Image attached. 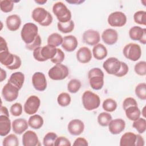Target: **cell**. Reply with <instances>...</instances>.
<instances>
[{"mask_svg": "<svg viewBox=\"0 0 146 146\" xmlns=\"http://www.w3.org/2000/svg\"><path fill=\"white\" fill-rule=\"evenodd\" d=\"M120 146H143L144 140L140 135L128 132L122 135L120 140Z\"/></svg>", "mask_w": 146, "mask_h": 146, "instance_id": "8992f818", "label": "cell"}, {"mask_svg": "<svg viewBox=\"0 0 146 146\" xmlns=\"http://www.w3.org/2000/svg\"><path fill=\"white\" fill-rule=\"evenodd\" d=\"M71 145L70 140L64 136L58 137L54 143L55 146H70Z\"/></svg>", "mask_w": 146, "mask_h": 146, "instance_id": "7dc6e473", "label": "cell"}, {"mask_svg": "<svg viewBox=\"0 0 146 146\" xmlns=\"http://www.w3.org/2000/svg\"><path fill=\"white\" fill-rule=\"evenodd\" d=\"M12 128L13 132L18 135H21L29 127L28 122L22 118L16 119L12 122Z\"/></svg>", "mask_w": 146, "mask_h": 146, "instance_id": "603a6c76", "label": "cell"}, {"mask_svg": "<svg viewBox=\"0 0 146 146\" xmlns=\"http://www.w3.org/2000/svg\"><path fill=\"white\" fill-rule=\"evenodd\" d=\"M124 56L128 59L132 61H137L141 55L140 46L134 43H130L126 44L123 50Z\"/></svg>", "mask_w": 146, "mask_h": 146, "instance_id": "52a82bcc", "label": "cell"}, {"mask_svg": "<svg viewBox=\"0 0 146 146\" xmlns=\"http://www.w3.org/2000/svg\"><path fill=\"white\" fill-rule=\"evenodd\" d=\"M67 129L71 135L78 136L83 132L84 124L83 122L79 119H73L68 124Z\"/></svg>", "mask_w": 146, "mask_h": 146, "instance_id": "e0dca14e", "label": "cell"}, {"mask_svg": "<svg viewBox=\"0 0 146 146\" xmlns=\"http://www.w3.org/2000/svg\"><path fill=\"white\" fill-rule=\"evenodd\" d=\"M38 32V26L31 22L25 23L21 31V36L26 44L31 43L37 36Z\"/></svg>", "mask_w": 146, "mask_h": 146, "instance_id": "3957f363", "label": "cell"}, {"mask_svg": "<svg viewBox=\"0 0 146 146\" xmlns=\"http://www.w3.org/2000/svg\"><path fill=\"white\" fill-rule=\"evenodd\" d=\"M102 38L106 44L112 45L115 44L117 41L118 34L116 30L113 29H107L103 32Z\"/></svg>", "mask_w": 146, "mask_h": 146, "instance_id": "ac0fdd59", "label": "cell"}, {"mask_svg": "<svg viewBox=\"0 0 146 146\" xmlns=\"http://www.w3.org/2000/svg\"><path fill=\"white\" fill-rule=\"evenodd\" d=\"M33 20L42 26H48L52 22V15L45 9L40 7L35 8L31 14Z\"/></svg>", "mask_w": 146, "mask_h": 146, "instance_id": "6da1fadb", "label": "cell"}, {"mask_svg": "<svg viewBox=\"0 0 146 146\" xmlns=\"http://www.w3.org/2000/svg\"><path fill=\"white\" fill-rule=\"evenodd\" d=\"M32 84L34 88L39 91H43L47 87V80L43 72H36L32 76Z\"/></svg>", "mask_w": 146, "mask_h": 146, "instance_id": "5bb4252c", "label": "cell"}, {"mask_svg": "<svg viewBox=\"0 0 146 146\" xmlns=\"http://www.w3.org/2000/svg\"><path fill=\"white\" fill-rule=\"evenodd\" d=\"M9 51V48L7 47V44L5 39L2 36H1L0 40V52Z\"/></svg>", "mask_w": 146, "mask_h": 146, "instance_id": "db71d44e", "label": "cell"}, {"mask_svg": "<svg viewBox=\"0 0 146 146\" xmlns=\"http://www.w3.org/2000/svg\"><path fill=\"white\" fill-rule=\"evenodd\" d=\"M78 44L76 38L72 35H67L63 38L62 43V48L67 52H72L74 51Z\"/></svg>", "mask_w": 146, "mask_h": 146, "instance_id": "ffe728a7", "label": "cell"}, {"mask_svg": "<svg viewBox=\"0 0 146 146\" xmlns=\"http://www.w3.org/2000/svg\"><path fill=\"white\" fill-rule=\"evenodd\" d=\"M74 22L72 20H70V21L64 23H61L58 22L57 23L58 30L64 34L72 32L74 29Z\"/></svg>", "mask_w": 146, "mask_h": 146, "instance_id": "4dcf8cb0", "label": "cell"}, {"mask_svg": "<svg viewBox=\"0 0 146 146\" xmlns=\"http://www.w3.org/2000/svg\"><path fill=\"white\" fill-rule=\"evenodd\" d=\"M64 59V54L60 48H57V52L51 61L54 64H60Z\"/></svg>", "mask_w": 146, "mask_h": 146, "instance_id": "f6af8a7d", "label": "cell"}, {"mask_svg": "<svg viewBox=\"0 0 146 146\" xmlns=\"http://www.w3.org/2000/svg\"><path fill=\"white\" fill-rule=\"evenodd\" d=\"M42 47H39L36 48L34 50H33V56L34 59L39 62H44L45 60L44 59L42 58L40 53V50H41Z\"/></svg>", "mask_w": 146, "mask_h": 146, "instance_id": "816d5d0a", "label": "cell"}, {"mask_svg": "<svg viewBox=\"0 0 146 146\" xmlns=\"http://www.w3.org/2000/svg\"><path fill=\"white\" fill-rule=\"evenodd\" d=\"M112 120V116L108 112H103L98 116V122L99 124L102 127H107L110 122Z\"/></svg>", "mask_w": 146, "mask_h": 146, "instance_id": "d6a6232c", "label": "cell"}, {"mask_svg": "<svg viewBox=\"0 0 146 146\" xmlns=\"http://www.w3.org/2000/svg\"><path fill=\"white\" fill-rule=\"evenodd\" d=\"M14 59V54L9 51L0 52V62L3 66L7 67L11 64Z\"/></svg>", "mask_w": 146, "mask_h": 146, "instance_id": "f546056e", "label": "cell"}, {"mask_svg": "<svg viewBox=\"0 0 146 146\" xmlns=\"http://www.w3.org/2000/svg\"><path fill=\"white\" fill-rule=\"evenodd\" d=\"M52 12L59 22L64 23L71 20V13L62 2H57L52 6Z\"/></svg>", "mask_w": 146, "mask_h": 146, "instance_id": "5b68a950", "label": "cell"}, {"mask_svg": "<svg viewBox=\"0 0 146 146\" xmlns=\"http://www.w3.org/2000/svg\"><path fill=\"white\" fill-rule=\"evenodd\" d=\"M62 36L56 33L50 34L47 38V44L53 46L54 47H58L62 44L63 42Z\"/></svg>", "mask_w": 146, "mask_h": 146, "instance_id": "1f68e13d", "label": "cell"}, {"mask_svg": "<svg viewBox=\"0 0 146 146\" xmlns=\"http://www.w3.org/2000/svg\"><path fill=\"white\" fill-rule=\"evenodd\" d=\"M135 72L140 76L146 75V62L145 61H140L136 63L134 67Z\"/></svg>", "mask_w": 146, "mask_h": 146, "instance_id": "7bdbcfd3", "label": "cell"}, {"mask_svg": "<svg viewBox=\"0 0 146 146\" xmlns=\"http://www.w3.org/2000/svg\"><path fill=\"white\" fill-rule=\"evenodd\" d=\"M2 145L3 146H18L19 140L15 135L10 134L3 139Z\"/></svg>", "mask_w": 146, "mask_h": 146, "instance_id": "d590c367", "label": "cell"}, {"mask_svg": "<svg viewBox=\"0 0 146 146\" xmlns=\"http://www.w3.org/2000/svg\"><path fill=\"white\" fill-rule=\"evenodd\" d=\"M89 83L95 90H99L104 85V73L99 68H93L88 72Z\"/></svg>", "mask_w": 146, "mask_h": 146, "instance_id": "7a4b0ae2", "label": "cell"}, {"mask_svg": "<svg viewBox=\"0 0 146 146\" xmlns=\"http://www.w3.org/2000/svg\"><path fill=\"white\" fill-rule=\"evenodd\" d=\"M145 107H144V108H143V112H142V114H143V115L144 116V117H145V112H144V111H145Z\"/></svg>", "mask_w": 146, "mask_h": 146, "instance_id": "91938a15", "label": "cell"}, {"mask_svg": "<svg viewBox=\"0 0 146 146\" xmlns=\"http://www.w3.org/2000/svg\"><path fill=\"white\" fill-rule=\"evenodd\" d=\"M133 106H137V103L136 100L133 98H131V97L127 98L123 101V108L124 110H125L129 107Z\"/></svg>", "mask_w": 146, "mask_h": 146, "instance_id": "681fc988", "label": "cell"}, {"mask_svg": "<svg viewBox=\"0 0 146 146\" xmlns=\"http://www.w3.org/2000/svg\"><path fill=\"white\" fill-rule=\"evenodd\" d=\"M25 81V75L22 72H15L13 73L8 80V82L10 83L19 90L21 89L23 86Z\"/></svg>", "mask_w": 146, "mask_h": 146, "instance_id": "d4e9b609", "label": "cell"}, {"mask_svg": "<svg viewBox=\"0 0 146 146\" xmlns=\"http://www.w3.org/2000/svg\"><path fill=\"white\" fill-rule=\"evenodd\" d=\"M42 44V39L39 35H38L35 40L30 44H26V48L29 50H34L36 48L40 47Z\"/></svg>", "mask_w": 146, "mask_h": 146, "instance_id": "bcb514c9", "label": "cell"}, {"mask_svg": "<svg viewBox=\"0 0 146 146\" xmlns=\"http://www.w3.org/2000/svg\"><path fill=\"white\" fill-rule=\"evenodd\" d=\"M11 121L9 116L6 115H0V135L1 136H6L11 130Z\"/></svg>", "mask_w": 146, "mask_h": 146, "instance_id": "cb8c5ba5", "label": "cell"}, {"mask_svg": "<svg viewBox=\"0 0 146 146\" xmlns=\"http://www.w3.org/2000/svg\"><path fill=\"white\" fill-rule=\"evenodd\" d=\"M57 52V48L51 45L47 44L42 47L40 53L42 58L45 61L48 59H51L54 58Z\"/></svg>", "mask_w": 146, "mask_h": 146, "instance_id": "4316f807", "label": "cell"}, {"mask_svg": "<svg viewBox=\"0 0 146 146\" xmlns=\"http://www.w3.org/2000/svg\"><path fill=\"white\" fill-rule=\"evenodd\" d=\"M82 99L83 107L87 111H92L96 109L100 104L99 96L89 90L83 94Z\"/></svg>", "mask_w": 146, "mask_h": 146, "instance_id": "277c9868", "label": "cell"}, {"mask_svg": "<svg viewBox=\"0 0 146 146\" xmlns=\"http://www.w3.org/2000/svg\"><path fill=\"white\" fill-rule=\"evenodd\" d=\"M67 3L72 4V5H80L84 2V1L82 0H66V1Z\"/></svg>", "mask_w": 146, "mask_h": 146, "instance_id": "6f0895ef", "label": "cell"}, {"mask_svg": "<svg viewBox=\"0 0 146 146\" xmlns=\"http://www.w3.org/2000/svg\"><path fill=\"white\" fill-rule=\"evenodd\" d=\"M7 76L6 72L5 70H4L3 68H1V74H0V82H3Z\"/></svg>", "mask_w": 146, "mask_h": 146, "instance_id": "11a10c76", "label": "cell"}, {"mask_svg": "<svg viewBox=\"0 0 146 146\" xmlns=\"http://www.w3.org/2000/svg\"><path fill=\"white\" fill-rule=\"evenodd\" d=\"M44 121L43 117L39 115H33L31 116H30L28 120V124L29 125L35 129H38L40 128L43 124Z\"/></svg>", "mask_w": 146, "mask_h": 146, "instance_id": "83f0119b", "label": "cell"}, {"mask_svg": "<svg viewBox=\"0 0 146 146\" xmlns=\"http://www.w3.org/2000/svg\"><path fill=\"white\" fill-rule=\"evenodd\" d=\"M125 111L127 117L132 121H135L140 117L141 111L137 106H131L127 108Z\"/></svg>", "mask_w": 146, "mask_h": 146, "instance_id": "f1b7e54d", "label": "cell"}, {"mask_svg": "<svg viewBox=\"0 0 146 146\" xmlns=\"http://www.w3.org/2000/svg\"><path fill=\"white\" fill-rule=\"evenodd\" d=\"M102 107L103 110L108 112L114 111L117 108V103L116 101L111 98H108L104 100Z\"/></svg>", "mask_w": 146, "mask_h": 146, "instance_id": "836d02e7", "label": "cell"}, {"mask_svg": "<svg viewBox=\"0 0 146 146\" xmlns=\"http://www.w3.org/2000/svg\"><path fill=\"white\" fill-rule=\"evenodd\" d=\"M76 59L81 63H87L92 59L90 49L87 47H80L76 52Z\"/></svg>", "mask_w": 146, "mask_h": 146, "instance_id": "7402d4cb", "label": "cell"}, {"mask_svg": "<svg viewBox=\"0 0 146 146\" xmlns=\"http://www.w3.org/2000/svg\"><path fill=\"white\" fill-rule=\"evenodd\" d=\"M58 137L57 135L53 132H50L47 133L43 137V144L44 146H52L54 145V143L56 139Z\"/></svg>", "mask_w": 146, "mask_h": 146, "instance_id": "ab89813d", "label": "cell"}, {"mask_svg": "<svg viewBox=\"0 0 146 146\" xmlns=\"http://www.w3.org/2000/svg\"><path fill=\"white\" fill-rule=\"evenodd\" d=\"M35 2L39 5H43L47 2L46 0H35Z\"/></svg>", "mask_w": 146, "mask_h": 146, "instance_id": "680465c9", "label": "cell"}, {"mask_svg": "<svg viewBox=\"0 0 146 146\" xmlns=\"http://www.w3.org/2000/svg\"><path fill=\"white\" fill-rule=\"evenodd\" d=\"M21 64H22V62H21V58L17 55L14 54V59L13 63L6 67L10 70H14L19 68L21 67Z\"/></svg>", "mask_w": 146, "mask_h": 146, "instance_id": "c3c4849f", "label": "cell"}, {"mask_svg": "<svg viewBox=\"0 0 146 146\" xmlns=\"http://www.w3.org/2000/svg\"><path fill=\"white\" fill-rule=\"evenodd\" d=\"M88 145L87 140L83 137L77 138L73 143L74 146H87Z\"/></svg>", "mask_w": 146, "mask_h": 146, "instance_id": "f5cc1de1", "label": "cell"}, {"mask_svg": "<svg viewBox=\"0 0 146 146\" xmlns=\"http://www.w3.org/2000/svg\"><path fill=\"white\" fill-rule=\"evenodd\" d=\"M19 89L11 84L7 82L3 87L2 90V95L3 99L8 102H11L16 100L18 96Z\"/></svg>", "mask_w": 146, "mask_h": 146, "instance_id": "9c48e42d", "label": "cell"}, {"mask_svg": "<svg viewBox=\"0 0 146 146\" xmlns=\"http://www.w3.org/2000/svg\"><path fill=\"white\" fill-rule=\"evenodd\" d=\"M22 144L24 146H40L38 136L36 133L32 131L25 132L22 136Z\"/></svg>", "mask_w": 146, "mask_h": 146, "instance_id": "2e32d148", "label": "cell"}, {"mask_svg": "<svg viewBox=\"0 0 146 146\" xmlns=\"http://www.w3.org/2000/svg\"><path fill=\"white\" fill-rule=\"evenodd\" d=\"M40 104V99L35 95H31L27 98L25 103L23 110L28 115L35 114L38 111Z\"/></svg>", "mask_w": 146, "mask_h": 146, "instance_id": "8fae6325", "label": "cell"}, {"mask_svg": "<svg viewBox=\"0 0 146 146\" xmlns=\"http://www.w3.org/2000/svg\"><path fill=\"white\" fill-rule=\"evenodd\" d=\"M129 36L133 40H138L141 43H146V29L140 26H133L129 30Z\"/></svg>", "mask_w": 146, "mask_h": 146, "instance_id": "4fadbf2b", "label": "cell"}, {"mask_svg": "<svg viewBox=\"0 0 146 146\" xmlns=\"http://www.w3.org/2000/svg\"><path fill=\"white\" fill-rule=\"evenodd\" d=\"M125 127V122L121 119L112 120L108 124V129L113 135H117L123 132Z\"/></svg>", "mask_w": 146, "mask_h": 146, "instance_id": "d6986e66", "label": "cell"}, {"mask_svg": "<svg viewBox=\"0 0 146 146\" xmlns=\"http://www.w3.org/2000/svg\"><path fill=\"white\" fill-rule=\"evenodd\" d=\"M6 24L8 30L15 31L19 29L21 25V19L17 14H13L8 16L6 19Z\"/></svg>", "mask_w": 146, "mask_h": 146, "instance_id": "44dd1931", "label": "cell"}, {"mask_svg": "<svg viewBox=\"0 0 146 146\" xmlns=\"http://www.w3.org/2000/svg\"><path fill=\"white\" fill-rule=\"evenodd\" d=\"M11 114L14 116H19L22 113V106L20 103L13 104L10 109Z\"/></svg>", "mask_w": 146, "mask_h": 146, "instance_id": "ee69618b", "label": "cell"}, {"mask_svg": "<svg viewBox=\"0 0 146 146\" xmlns=\"http://www.w3.org/2000/svg\"><path fill=\"white\" fill-rule=\"evenodd\" d=\"M100 40V34L96 30L89 29L85 31L83 34V42L90 46H95L97 44Z\"/></svg>", "mask_w": 146, "mask_h": 146, "instance_id": "9a60e30c", "label": "cell"}, {"mask_svg": "<svg viewBox=\"0 0 146 146\" xmlns=\"http://www.w3.org/2000/svg\"><path fill=\"white\" fill-rule=\"evenodd\" d=\"M103 67L108 74L115 76L120 69L121 61L116 58L110 57L104 62Z\"/></svg>", "mask_w": 146, "mask_h": 146, "instance_id": "30bf717a", "label": "cell"}, {"mask_svg": "<svg viewBox=\"0 0 146 146\" xmlns=\"http://www.w3.org/2000/svg\"><path fill=\"white\" fill-rule=\"evenodd\" d=\"M1 115H3L7 116H9L8 110L6 107L3 106H1Z\"/></svg>", "mask_w": 146, "mask_h": 146, "instance_id": "9f6ffc18", "label": "cell"}, {"mask_svg": "<svg viewBox=\"0 0 146 146\" xmlns=\"http://www.w3.org/2000/svg\"><path fill=\"white\" fill-rule=\"evenodd\" d=\"M129 68L128 65L123 62H121V67L119 70V71L117 73V74L115 75L117 77H122L125 76L128 72Z\"/></svg>", "mask_w": 146, "mask_h": 146, "instance_id": "f907efd6", "label": "cell"}, {"mask_svg": "<svg viewBox=\"0 0 146 146\" xmlns=\"http://www.w3.org/2000/svg\"><path fill=\"white\" fill-rule=\"evenodd\" d=\"M14 1L2 0L0 1L1 10L4 13L11 12L14 7Z\"/></svg>", "mask_w": 146, "mask_h": 146, "instance_id": "b9f144b4", "label": "cell"}, {"mask_svg": "<svg viewBox=\"0 0 146 146\" xmlns=\"http://www.w3.org/2000/svg\"><path fill=\"white\" fill-rule=\"evenodd\" d=\"M107 21L112 27H122L127 22V17L121 11H115L109 15Z\"/></svg>", "mask_w": 146, "mask_h": 146, "instance_id": "7c38bea8", "label": "cell"}, {"mask_svg": "<svg viewBox=\"0 0 146 146\" xmlns=\"http://www.w3.org/2000/svg\"><path fill=\"white\" fill-rule=\"evenodd\" d=\"M71 98L70 95L66 92L60 93L57 98V102L58 104L62 107H66L71 103Z\"/></svg>", "mask_w": 146, "mask_h": 146, "instance_id": "8d00e7d4", "label": "cell"}, {"mask_svg": "<svg viewBox=\"0 0 146 146\" xmlns=\"http://www.w3.org/2000/svg\"><path fill=\"white\" fill-rule=\"evenodd\" d=\"M107 48L103 44L98 43L92 48V55L97 60H102L107 55Z\"/></svg>", "mask_w": 146, "mask_h": 146, "instance_id": "484cf974", "label": "cell"}, {"mask_svg": "<svg viewBox=\"0 0 146 146\" xmlns=\"http://www.w3.org/2000/svg\"><path fill=\"white\" fill-rule=\"evenodd\" d=\"M81 86V82L79 80L76 79H72L70 80L67 84V90L70 93L75 94L79 90Z\"/></svg>", "mask_w": 146, "mask_h": 146, "instance_id": "74e56055", "label": "cell"}, {"mask_svg": "<svg viewBox=\"0 0 146 146\" xmlns=\"http://www.w3.org/2000/svg\"><path fill=\"white\" fill-rule=\"evenodd\" d=\"M135 92L139 99L145 100L146 99V84L145 83L138 84L135 87Z\"/></svg>", "mask_w": 146, "mask_h": 146, "instance_id": "f35d334b", "label": "cell"}, {"mask_svg": "<svg viewBox=\"0 0 146 146\" xmlns=\"http://www.w3.org/2000/svg\"><path fill=\"white\" fill-rule=\"evenodd\" d=\"M69 74L68 67L62 64H56L51 67L48 72L49 78L54 80L64 79Z\"/></svg>", "mask_w": 146, "mask_h": 146, "instance_id": "ba28073f", "label": "cell"}, {"mask_svg": "<svg viewBox=\"0 0 146 146\" xmlns=\"http://www.w3.org/2000/svg\"><path fill=\"white\" fill-rule=\"evenodd\" d=\"M134 21L139 25H146V12L145 11H137L133 15Z\"/></svg>", "mask_w": 146, "mask_h": 146, "instance_id": "60d3db41", "label": "cell"}, {"mask_svg": "<svg viewBox=\"0 0 146 146\" xmlns=\"http://www.w3.org/2000/svg\"><path fill=\"white\" fill-rule=\"evenodd\" d=\"M132 126L139 133H143L146 129V120L144 118L139 117L137 120L133 121Z\"/></svg>", "mask_w": 146, "mask_h": 146, "instance_id": "e575fe53", "label": "cell"}]
</instances>
